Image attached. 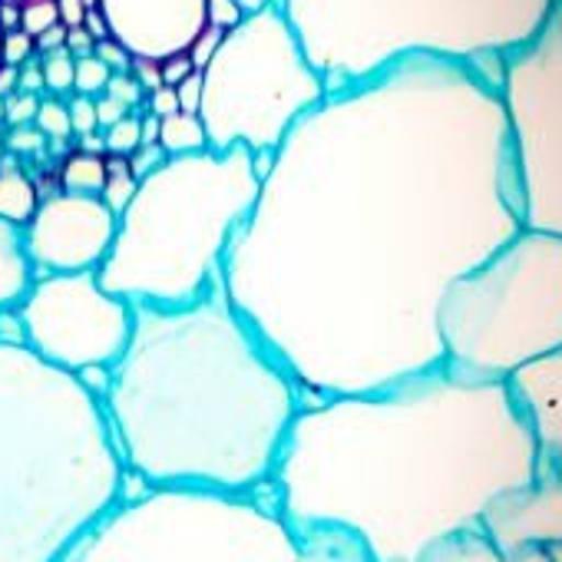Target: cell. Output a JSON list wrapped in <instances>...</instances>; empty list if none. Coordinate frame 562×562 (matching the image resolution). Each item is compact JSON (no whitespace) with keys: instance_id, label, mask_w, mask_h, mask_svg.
Segmentation results:
<instances>
[{"instance_id":"cell-1","label":"cell","mask_w":562,"mask_h":562,"mask_svg":"<svg viewBox=\"0 0 562 562\" xmlns=\"http://www.w3.org/2000/svg\"><path fill=\"white\" fill-rule=\"evenodd\" d=\"M519 228L493 70L407 57L278 143L222 285L308 401L368 394L443 364L447 285Z\"/></svg>"},{"instance_id":"cell-2","label":"cell","mask_w":562,"mask_h":562,"mask_svg":"<svg viewBox=\"0 0 562 562\" xmlns=\"http://www.w3.org/2000/svg\"><path fill=\"white\" fill-rule=\"evenodd\" d=\"M539 440L506 381L437 364L368 394L308 401L268 493L295 529H338L371 562H420L529 483Z\"/></svg>"},{"instance_id":"cell-3","label":"cell","mask_w":562,"mask_h":562,"mask_svg":"<svg viewBox=\"0 0 562 562\" xmlns=\"http://www.w3.org/2000/svg\"><path fill=\"white\" fill-rule=\"evenodd\" d=\"M305 391L232 305L222 278L189 305H133L103 411L143 486L258 493Z\"/></svg>"},{"instance_id":"cell-4","label":"cell","mask_w":562,"mask_h":562,"mask_svg":"<svg viewBox=\"0 0 562 562\" xmlns=\"http://www.w3.org/2000/svg\"><path fill=\"white\" fill-rule=\"evenodd\" d=\"M123 490L103 401L27 345H0V562H57Z\"/></svg>"},{"instance_id":"cell-5","label":"cell","mask_w":562,"mask_h":562,"mask_svg":"<svg viewBox=\"0 0 562 562\" xmlns=\"http://www.w3.org/2000/svg\"><path fill=\"white\" fill-rule=\"evenodd\" d=\"M255 156L245 146L166 156L136 182L116 215L100 285L130 305H189L222 278L235 228L258 199Z\"/></svg>"},{"instance_id":"cell-6","label":"cell","mask_w":562,"mask_h":562,"mask_svg":"<svg viewBox=\"0 0 562 562\" xmlns=\"http://www.w3.org/2000/svg\"><path fill=\"white\" fill-rule=\"evenodd\" d=\"M328 90L407 57L496 67L552 0H278Z\"/></svg>"},{"instance_id":"cell-7","label":"cell","mask_w":562,"mask_h":562,"mask_svg":"<svg viewBox=\"0 0 562 562\" xmlns=\"http://www.w3.org/2000/svg\"><path fill=\"white\" fill-rule=\"evenodd\" d=\"M265 490L146 486L123 496L57 562H371L348 532L295 529Z\"/></svg>"},{"instance_id":"cell-8","label":"cell","mask_w":562,"mask_h":562,"mask_svg":"<svg viewBox=\"0 0 562 562\" xmlns=\"http://www.w3.org/2000/svg\"><path fill=\"white\" fill-rule=\"evenodd\" d=\"M437 331L443 364L509 381L562 348V232L522 225L476 268L453 278Z\"/></svg>"},{"instance_id":"cell-9","label":"cell","mask_w":562,"mask_h":562,"mask_svg":"<svg viewBox=\"0 0 562 562\" xmlns=\"http://www.w3.org/2000/svg\"><path fill=\"white\" fill-rule=\"evenodd\" d=\"M325 93L322 74L278 0L248 11L222 34L212 60L202 67L199 120L209 149L245 146L251 156L274 153Z\"/></svg>"},{"instance_id":"cell-10","label":"cell","mask_w":562,"mask_h":562,"mask_svg":"<svg viewBox=\"0 0 562 562\" xmlns=\"http://www.w3.org/2000/svg\"><path fill=\"white\" fill-rule=\"evenodd\" d=\"M493 77L513 139L522 225L562 232V0H552L536 34Z\"/></svg>"},{"instance_id":"cell-11","label":"cell","mask_w":562,"mask_h":562,"mask_svg":"<svg viewBox=\"0 0 562 562\" xmlns=\"http://www.w3.org/2000/svg\"><path fill=\"white\" fill-rule=\"evenodd\" d=\"M18 312L27 348L74 374L97 364L113 368L133 331V305L106 292L97 271L34 274Z\"/></svg>"},{"instance_id":"cell-12","label":"cell","mask_w":562,"mask_h":562,"mask_svg":"<svg viewBox=\"0 0 562 562\" xmlns=\"http://www.w3.org/2000/svg\"><path fill=\"white\" fill-rule=\"evenodd\" d=\"M24 232L34 274L97 271L116 235V212L100 195L54 192L41 199Z\"/></svg>"},{"instance_id":"cell-13","label":"cell","mask_w":562,"mask_h":562,"mask_svg":"<svg viewBox=\"0 0 562 562\" xmlns=\"http://www.w3.org/2000/svg\"><path fill=\"white\" fill-rule=\"evenodd\" d=\"M480 532L499 552L562 546V453H539L536 476L503 493L483 513Z\"/></svg>"},{"instance_id":"cell-14","label":"cell","mask_w":562,"mask_h":562,"mask_svg":"<svg viewBox=\"0 0 562 562\" xmlns=\"http://www.w3.org/2000/svg\"><path fill=\"white\" fill-rule=\"evenodd\" d=\"M110 37L139 60L186 54L205 31V0H97Z\"/></svg>"},{"instance_id":"cell-15","label":"cell","mask_w":562,"mask_h":562,"mask_svg":"<svg viewBox=\"0 0 562 562\" xmlns=\"http://www.w3.org/2000/svg\"><path fill=\"white\" fill-rule=\"evenodd\" d=\"M516 404L522 407L532 434L539 440V453H562V348L522 371L509 381Z\"/></svg>"},{"instance_id":"cell-16","label":"cell","mask_w":562,"mask_h":562,"mask_svg":"<svg viewBox=\"0 0 562 562\" xmlns=\"http://www.w3.org/2000/svg\"><path fill=\"white\" fill-rule=\"evenodd\" d=\"M34 285V268L24 251L21 225L0 218V308H14Z\"/></svg>"},{"instance_id":"cell-17","label":"cell","mask_w":562,"mask_h":562,"mask_svg":"<svg viewBox=\"0 0 562 562\" xmlns=\"http://www.w3.org/2000/svg\"><path fill=\"white\" fill-rule=\"evenodd\" d=\"M420 562H555L549 549H526V552H499L480 529L460 532L437 549H430Z\"/></svg>"},{"instance_id":"cell-18","label":"cell","mask_w":562,"mask_h":562,"mask_svg":"<svg viewBox=\"0 0 562 562\" xmlns=\"http://www.w3.org/2000/svg\"><path fill=\"white\" fill-rule=\"evenodd\" d=\"M37 205H41V192H37L34 179L24 176L11 159H8V166L0 162V218L24 228L31 222V215L37 212Z\"/></svg>"},{"instance_id":"cell-19","label":"cell","mask_w":562,"mask_h":562,"mask_svg":"<svg viewBox=\"0 0 562 562\" xmlns=\"http://www.w3.org/2000/svg\"><path fill=\"white\" fill-rule=\"evenodd\" d=\"M159 146L166 149V156H186V153H202L209 149V136L205 126L199 120V113H172L162 120L159 126Z\"/></svg>"},{"instance_id":"cell-20","label":"cell","mask_w":562,"mask_h":562,"mask_svg":"<svg viewBox=\"0 0 562 562\" xmlns=\"http://www.w3.org/2000/svg\"><path fill=\"white\" fill-rule=\"evenodd\" d=\"M106 182V156L93 153H70L60 169V189L64 192H83V195H100Z\"/></svg>"},{"instance_id":"cell-21","label":"cell","mask_w":562,"mask_h":562,"mask_svg":"<svg viewBox=\"0 0 562 562\" xmlns=\"http://www.w3.org/2000/svg\"><path fill=\"white\" fill-rule=\"evenodd\" d=\"M136 192V176L130 169V156H113L106 153V182H103V192L100 199L120 215L126 209V202L133 199Z\"/></svg>"},{"instance_id":"cell-22","label":"cell","mask_w":562,"mask_h":562,"mask_svg":"<svg viewBox=\"0 0 562 562\" xmlns=\"http://www.w3.org/2000/svg\"><path fill=\"white\" fill-rule=\"evenodd\" d=\"M41 70H44V90L54 97H67L74 93V54L67 47L50 50L41 57Z\"/></svg>"},{"instance_id":"cell-23","label":"cell","mask_w":562,"mask_h":562,"mask_svg":"<svg viewBox=\"0 0 562 562\" xmlns=\"http://www.w3.org/2000/svg\"><path fill=\"white\" fill-rule=\"evenodd\" d=\"M34 126H37L47 139H54V143L70 139V136H74V126H70L67 100H64V97H47V100H41L37 116H34Z\"/></svg>"},{"instance_id":"cell-24","label":"cell","mask_w":562,"mask_h":562,"mask_svg":"<svg viewBox=\"0 0 562 562\" xmlns=\"http://www.w3.org/2000/svg\"><path fill=\"white\" fill-rule=\"evenodd\" d=\"M113 70L100 57H77L74 60V93L80 97H100L110 83Z\"/></svg>"},{"instance_id":"cell-25","label":"cell","mask_w":562,"mask_h":562,"mask_svg":"<svg viewBox=\"0 0 562 562\" xmlns=\"http://www.w3.org/2000/svg\"><path fill=\"white\" fill-rule=\"evenodd\" d=\"M139 116L143 113H126L120 123H113L110 130H103V143H106V153L113 156H130L139 143H143V130H139Z\"/></svg>"},{"instance_id":"cell-26","label":"cell","mask_w":562,"mask_h":562,"mask_svg":"<svg viewBox=\"0 0 562 562\" xmlns=\"http://www.w3.org/2000/svg\"><path fill=\"white\" fill-rule=\"evenodd\" d=\"M54 24H60L57 0H27V4H21V31L31 34L34 41Z\"/></svg>"},{"instance_id":"cell-27","label":"cell","mask_w":562,"mask_h":562,"mask_svg":"<svg viewBox=\"0 0 562 562\" xmlns=\"http://www.w3.org/2000/svg\"><path fill=\"white\" fill-rule=\"evenodd\" d=\"M31 57H37V44L31 34H24L21 27L18 31H4V41H0V60L8 67H21L27 64Z\"/></svg>"},{"instance_id":"cell-28","label":"cell","mask_w":562,"mask_h":562,"mask_svg":"<svg viewBox=\"0 0 562 562\" xmlns=\"http://www.w3.org/2000/svg\"><path fill=\"white\" fill-rule=\"evenodd\" d=\"M4 103V123L8 126H24V123H34V116H37V106H41V97L37 93H11V97H4L0 100Z\"/></svg>"},{"instance_id":"cell-29","label":"cell","mask_w":562,"mask_h":562,"mask_svg":"<svg viewBox=\"0 0 562 562\" xmlns=\"http://www.w3.org/2000/svg\"><path fill=\"white\" fill-rule=\"evenodd\" d=\"M103 93H106V97H113V100H120V103H123V106H130V110H139V106L146 103V90L136 83V77H133V74H113Z\"/></svg>"},{"instance_id":"cell-30","label":"cell","mask_w":562,"mask_h":562,"mask_svg":"<svg viewBox=\"0 0 562 562\" xmlns=\"http://www.w3.org/2000/svg\"><path fill=\"white\" fill-rule=\"evenodd\" d=\"M241 18H245V11L238 0H205V24L218 27L222 34L232 31Z\"/></svg>"},{"instance_id":"cell-31","label":"cell","mask_w":562,"mask_h":562,"mask_svg":"<svg viewBox=\"0 0 562 562\" xmlns=\"http://www.w3.org/2000/svg\"><path fill=\"white\" fill-rule=\"evenodd\" d=\"M67 110H70V126H74V136H87V133H97V106H93V97H80L74 93L67 100Z\"/></svg>"},{"instance_id":"cell-32","label":"cell","mask_w":562,"mask_h":562,"mask_svg":"<svg viewBox=\"0 0 562 562\" xmlns=\"http://www.w3.org/2000/svg\"><path fill=\"white\" fill-rule=\"evenodd\" d=\"M44 143H47V136H44L34 123L8 126V133H4L8 153H37V149H44Z\"/></svg>"},{"instance_id":"cell-33","label":"cell","mask_w":562,"mask_h":562,"mask_svg":"<svg viewBox=\"0 0 562 562\" xmlns=\"http://www.w3.org/2000/svg\"><path fill=\"white\" fill-rule=\"evenodd\" d=\"M166 162V149L159 146V143H139L133 153H130V169H133V176H136V182L139 179H146L153 169H159Z\"/></svg>"},{"instance_id":"cell-34","label":"cell","mask_w":562,"mask_h":562,"mask_svg":"<svg viewBox=\"0 0 562 562\" xmlns=\"http://www.w3.org/2000/svg\"><path fill=\"white\" fill-rule=\"evenodd\" d=\"M218 41H222V31H218V27H209V24H205V31H202V34H199V37L192 41V47L186 50L195 70H202V67H205V64L212 60V54H215Z\"/></svg>"},{"instance_id":"cell-35","label":"cell","mask_w":562,"mask_h":562,"mask_svg":"<svg viewBox=\"0 0 562 562\" xmlns=\"http://www.w3.org/2000/svg\"><path fill=\"white\" fill-rule=\"evenodd\" d=\"M93 57H100L113 74H130V64H133V57L113 41V37H103V41H97V47H93Z\"/></svg>"},{"instance_id":"cell-36","label":"cell","mask_w":562,"mask_h":562,"mask_svg":"<svg viewBox=\"0 0 562 562\" xmlns=\"http://www.w3.org/2000/svg\"><path fill=\"white\" fill-rule=\"evenodd\" d=\"M146 113H153V116H159V120H166V116H172V113H179V97H176V87H156V90H149L146 93Z\"/></svg>"},{"instance_id":"cell-37","label":"cell","mask_w":562,"mask_h":562,"mask_svg":"<svg viewBox=\"0 0 562 562\" xmlns=\"http://www.w3.org/2000/svg\"><path fill=\"white\" fill-rule=\"evenodd\" d=\"M0 345H27V331H24V318L14 308H0Z\"/></svg>"},{"instance_id":"cell-38","label":"cell","mask_w":562,"mask_h":562,"mask_svg":"<svg viewBox=\"0 0 562 562\" xmlns=\"http://www.w3.org/2000/svg\"><path fill=\"white\" fill-rule=\"evenodd\" d=\"M176 97H179V110L182 113H199V103H202V70H192L176 87Z\"/></svg>"},{"instance_id":"cell-39","label":"cell","mask_w":562,"mask_h":562,"mask_svg":"<svg viewBox=\"0 0 562 562\" xmlns=\"http://www.w3.org/2000/svg\"><path fill=\"white\" fill-rule=\"evenodd\" d=\"M93 106H97V126H100V130H110V126L120 123L126 113H133L130 106H123L120 100H113V97H106V93L93 97Z\"/></svg>"},{"instance_id":"cell-40","label":"cell","mask_w":562,"mask_h":562,"mask_svg":"<svg viewBox=\"0 0 562 562\" xmlns=\"http://www.w3.org/2000/svg\"><path fill=\"white\" fill-rule=\"evenodd\" d=\"M18 90L21 93H44V70H41V57H31L27 64L18 67Z\"/></svg>"},{"instance_id":"cell-41","label":"cell","mask_w":562,"mask_h":562,"mask_svg":"<svg viewBox=\"0 0 562 562\" xmlns=\"http://www.w3.org/2000/svg\"><path fill=\"white\" fill-rule=\"evenodd\" d=\"M159 70H162V83H166V87H179L195 67H192L189 54H176V57H169V60H159Z\"/></svg>"},{"instance_id":"cell-42","label":"cell","mask_w":562,"mask_h":562,"mask_svg":"<svg viewBox=\"0 0 562 562\" xmlns=\"http://www.w3.org/2000/svg\"><path fill=\"white\" fill-rule=\"evenodd\" d=\"M130 74L136 77V83L149 93V90H156V87H162V70H159V60H139V57H133V64H130Z\"/></svg>"},{"instance_id":"cell-43","label":"cell","mask_w":562,"mask_h":562,"mask_svg":"<svg viewBox=\"0 0 562 562\" xmlns=\"http://www.w3.org/2000/svg\"><path fill=\"white\" fill-rule=\"evenodd\" d=\"M70 54H74V60L77 57H90L93 54V47H97V41L87 34V27L80 24V27H67V44H64Z\"/></svg>"},{"instance_id":"cell-44","label":"cell","mask_w":562,"mask_h":562,"mask_svg":"<svg viewBox=\"0 0 562 562\" xmlns=\"http://www.w3.org/2000/svg\"><path fill=\"white\" fill-rule=\"evenodd\" d=\"M57 14H60L64 27H80L83 14H87V4H83V0H57Z\"/></svg>"},{"instance_id":"cell-45","label":"cell","mask_w":562,"mask_h":562,"mask_svg":"<svg viewBox=\"0 0 562 562\" xmlns=\"http://www.w3.org/2000/svg\"><path fill=\"white\" fill-rule=\"evenodd\" d=\"M34 44H37V57H44V54H50V50H60V47L67 44V27H64V24H54V27L44 31Z\"/></svg>"},{"instance_id":"cell-46","label":"cell","mask_w":562,"mask_h":562,"mask_svg":"<svg viewBox=\"0 0 562 562\" xmlns=\"http://www.w3.org/2000/svg\"><path fill=\"white\" fill-rule=\"evenodd\" d=\"M83 27H87V34H90L93 41H103V37H110V27H106L103 14H100L97 8H87V14H83Z\"/></svg>"},{"instance_id":"cell-47","label":"cell","mask_w":562,"mask_h":562,"mask_svg":"<svg viewBox=\"0 0 562 562\" xmlns=\"http://www.w3.org/2000/svg\"><path fill=\"white\" fill-rule=\"evenodd\" d=\"M18 27H21V4L0 0V31H18Z\"/></svg>"},{"instance_id":"cell-48","label":"cell","mask_w":562,"mask_h":562,"mask_svg":"<svg viewBox=\"0 0 562 562\" xmlns=\"http://www.w3.org/2000/svg\"><path fill=\"white\" fill-rule=\"evenodd\" d=\"M80 153H93V156H106V143H103V130H97V133H87V136H80V146H77Z\"/></svg>"},{"instance_id":"cell-49","label":"cell","mask_w":562,"mask_h":562,"mask_svg":"<svg viewBox=\"0 0 562 562\" xmlns=\"http://www.w3.org/2000/svg\"><path fill=\"white\" fill-rule=\"evenodd\" d=\"M159 126H162V120H159V116H153V113H143V116H139L143 143H159Z\"/></svg>"},{"instance_id":"cell-50","label":"cell","mask_w":562,"mask_h":562,"mask_svg":"<svg viewBox=\"0 0 562 562\" xmlns=\"http://www.w3.org/2000/svg\"><path fill=\"white\" fill-rule=\"evenodd\" d=\"M11 93H18V67H0V100L4 97H11Z\"/></svg>"},{"instance_id":"cell-51","label":"cell","mask_w":562,"mask_h":562,"mask_svg":"<svg viewBox=\"0 0 562 562\" xmlns=\"http://www.w3.org/2000/svg\"><path fill=\"white\" fill-rule=\"evenodd\" d=\"M241 4V11L248 14V11H258V8H268V4H274V0H238Z\"/></svg>"},{"instance_id":"cell-52","label":"cell","mask_w":562,"mask_h":562,"mask_svg":"<svg viewBox=\"0 0 562 562\" xmlns=\"http://www.w3.org/2000/svg\"><path fill=\"white\" fill-rule=\"evenodd\" d=\"M4 149H8V146H4V126H0V156H4Z\"/></svg>"},{"instance_id":"cell-53","label":"cell","mask_w":562,"mask_h":562,"mask_svg":"<svg viewBox=\"0 0 562 562\" xmlns=\"http://www.w3.org/2000/svg\"><path fill=\"white\" fill-rule=\"evenodd\" d=\"M83 4H87V8H97V0H83Z\"/></svg>"},{"instance_id":"cell-54","label":"cell","mask_w":562,"mask_h":562,"mask_svg":"<svg viewBox=\"0 0 562 562\" xmlns=\"http://www.w3.org/2000/svg\"><path fill=\"white\" fill-rule=\"evenodd\" d=\"M0 41H4V31H0ZM0 67H4V60H0Z\"/></svg>"},{"instance_id":"cell-55","label":"cell","mask_w":562,"mask_h":562,"mask_svg":"<svg viewBox=\"0 0 562 562\" xmlns=\"http://www.w3.org/2000/svg\"><path fill=\"white\" fill-rule=\"evenodd\" d=\"M14 4H27V0H14Z\"/></svg>"}]
</instances>
